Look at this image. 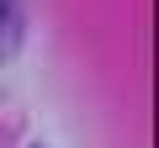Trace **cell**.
<instances>
[{
	"mask_svg": "<svg viewBox=\"0 0 159 148\" xmlns=\"http://www.w3.org/2000/svg\"><path fill=\"white\" fill-rule=\"evenodd\" d=\"M21 42V0H0V58H11Z\"/></svg>",
	"mask_w": 159,
	"mask_h": 148,
	"instance_id": "1",
	"label": "cell"
}]
</instances>
